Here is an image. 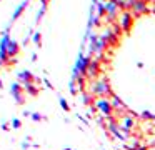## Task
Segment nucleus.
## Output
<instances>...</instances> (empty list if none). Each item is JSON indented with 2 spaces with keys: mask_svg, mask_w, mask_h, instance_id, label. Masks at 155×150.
I'll list each match as a JSON object with an SVG mask.
<instances>
[{
  "mask_svg": "<svg viewBox=\"0 0 155 150\" xmlns=\"http://www.w3.org/2000/svg\"><path fill=\"white\" fill-rule=\"evenodd\" d=\"M88 92L95 98H110L114 95V90H112V85L107 77H100V78L88 82Z\"/></svg>",
  "mask_w": 155,
  "mask_h": 150,
  "instance_id": "obj_1",
  "label": "nucleus"
},
{
  "mask_svg": "<svg viewBox=\"0 0 155 150\" xmlns=\"http://www.w3.org/2000/svg\"><path fill=\"white\" fill-rule=\"evenodd\" d=\"M94 107L97 108V112L102 113L104 118H108V117H114L115 115V110L110 103V98H95Z\"/></svg>",
  "mask_w": 155,
  "mask_h": 150,
  "instance_id": "obj_2",
  "label": "nucleus"
},
{
  "mask_svg": "<svg viewBox=\"0 0 155 150\" xmlns=\"http://www.w3.org/2000/svg\"><path fill=\"white\" fill-rule=\"evenodd\" d=\"M107 130L115 137V138L122 140V142H125V140L128 138V137L122 132L120 125H118V117H115V115L114 117H108V118H107Z\"/></svg>",
  "mask_w": 155,
  "mask_h": 150,
  "instance_id": "obj_3",
  "label": "nucleus"
},
{
  "mask_svg": "<svg viewBox=\"0 0 155 150\" xmlns=\"http://www.w3.org/2000/svg\"><path fill=\"white\" fill-rule=\"evenodd\" d=\"M118 125H120L122 132L125 135H130V132L135 128V118L132 113H124V115H118Z\"/></svg>",
  "mask_w": 155,
  "mask_h": 150,
  "instance_id": "obj_4",
  "label": "nucleus"
},
{
  "mask_svg": "<svg viewBox=\"0 0 155 150\" xmlns=\"http://www.w3.org/2000/svg\"><path fill=\"white\" fill-rule=\"evenodd\" d=\"M100 72H102L100 60H97V58H90V63H88L87 73H85V78H87L88 82H92V80L98 78V75H100Z\"/></svg>",
  "mask_w": 155,
  "mask_h": 150,
  "instance_id": "obj_5",
  "label": "nucleus"
},
{
  "mask_svg": "<svg viewBox=\"0 0 155 150\" xmlns=\"http://www.w3.org/2000/svg\"><path fill=\"white\" fill-rule=\"evenodd\" d=\"M118 23H120L122 30H124L125 33H128L130 28L134 27V13H132L130 10H124V12L120 13V17H118Z\"/></svg>",
  "mask_w": 155,
  "mask_h": 150,
  "instance_id": "obj_6",
  "label": "nucleus"
},
{
  "mask_svg": "<svg viewBox=\"0 0 155 150\" xmlns=\"http://www.w3.org/2000/svg\"><path fill=\"white\" fill-rule=\"evenodd\" d=\"M2 48L7 50V55L10 57V58H14V57L18 55V52H20V45H18L15 40H10L7 35L2 38Z\"/></svg>",
  "mask_w": 155,
  "mask_h": 150,
  "instance_id": "obj_7",
  "label": "nucleus"
},
{
  "mask_svg": "<svg viewBox=\"0 0 155 150\" xmlns=\"http://www.w3.org/2000/svg\"><path fill=\"white\" fill-rule=\"evenodd\" d=\"M10 92H12V95H14L15 103H17V105H24V103H25V95H27V93H25V90H24V85H22V83H18V82L12 83Z\"/></svg>",
  "mask_w": 155,
  "mask_h": 150,
  "instance_id": "obj_8",
  "label": "nucleus"
},
{
  "mask_svg": "<svg viewBox=\"0 0 155 150\" xmlns=\"http://www.w3.org/2000/svg\"><path fill=\"white\" fill-rule=\"evenodd\" d=\"M147 3L148 2H145V0H134L130 12L134 13L135 17H140V15H143V13H148V12H150V8H148Z\"/></svg>",
  "mask_w": 155,
  "mask_h": 150,
  "instance_id": "obj_9",
  "label": "nucleus"
},
{
  "mask_svg": "<svg viewBox=\"0 0 155 150\" xmlns=\"http://www.w3.org/2000/svg\"><path fill=\"white\" fill-rule=\"evenodd\" d=\"M105 12H107V18L112 22L115 17H120V7L117 5V2H105Z\"/></svg>",
  "mask_w": 155,
  "mask_h": 150,
  "instance_id": "obj_10",
  "label": "nucleus"
},
{
  "mask_svg": "<svg viewBox=\"0 0 155 150\" xmlns=\"http://www.w3.org/2000/svg\"><path fill=\"white\" fill-rule=\"evenodd\" d=\"M110 103H112V107H114L115 113H122V115H124V113H128V110H127V107H125V103L122 102L120 97L115 95V93L110 97Z\"/></svg>",
  "mask_w": 155,
  "mask_h": 150,
  "instance_id": "obj_11",
  "label": "nucleus"
},
{
  "mask_svg": "<svg viewBox=\"0 0 155 150\" xmlns=\"http://www.w3.org/2000/svg\"><path fill=\"white\" fill-rule=\"evenodd\" d=\"M88 63H90V58H88V57L80 55V57H78V60H77V67H75L74 72H77V73H80V75L85 77L87 68H88Z\"/></svg>",
  "mask_w": 155,
  "mask_h": 150,
  "instance_id": "obj_12",
  "label": "nucleus"
},
{
  "mask_svg": "<svg viewBox=\"0 0 155 150\" xmlns=\"http://www.w3.org/2000/svg\"><path fill=\"white\" fill-rule=\"evenodd\" d=\"M37 82H38V78L34 77V73L28 72V70H24V72L18 73V83L27 85V83H37Z\"/></svg>",
  "mask_w": 155,
  "mask_h": 150,
  "instance_id": "obj_13",
  "label": "nucleus"
},
{
  "mask_svg": "<svg viewBox=\"0 0 155 150\" xmlns=\"http://www.w3.org/2000/svg\"><path fill=\"white\" fill-rule=\"evenodd\" d=\"M80 100H82V103H84V105H88V107H92L95 103V97L92 95L88 90H85V92L80 93Z\"/></svg>",
  "mask_w": 155,
  "mask_h": 150,
  "instance_id": "obj_14",
  "label": "nucleus"
},
{
  "mask_svg": "<svg viewBox=\"0 0 155 150\" xmlns=\"http://www.w3.org/2000/svg\"><path fill=\"white\" fill-rule=\"evenodd\" d=\"M24 90H25V93H28L30 97H37L38 93H40V88L37 87V83H27V85H24Z\"/></svg>",
  "mask_w": 155,
  "mask_h": 150,
  "instance_id": "obj_15",
  "label": "nucleus"
},
{
  "mask_svg": "<svg viewBox=\"0 0 155 150\" xmlns=\"http://www.w3.org/2000/svg\"><path fill=\"white\" fill-rule=\"evenodd\" d=\"M27 5H28V0H25V2H22L20 5H18V8L15 10V13H14V20H15V18H18V17L22 15V12L25 10V7H27Z\"/></svg>",
  "mask_w": 155,
  "mask_h": 150,
  "instance_id": "obj_16",
  "label": "nucleus"
},
{
  "mask_svg": "<svg viewBox=\"0 0 155 150\" xmlns=\"http://www.w3.org/2000/svg\"><path fill=\"white\" fill-rule=\"evenodd\" d=\"M58 102H60V107H62V110H65V112H68V110H70V105L67 103V100H65L64 97H60V98H58Z\"/></svg>",
  "mask_w": 155,
  "mask_h": 150,
  "instance_id": "obj_17",
  "label": "nucleus"
},
{
  "mask_svg": "<svg viewBox=\"0 0 155 150\" xmlns=\"http://www.w3.org/2000/svg\"><path fill=\"white\" fill-rule=\"evenodd\" d=\"M45 118H47V117H44L42 113H38V112L32 113V120H34V122H40V120H45Z\"/></svg>",
  "mask_w": 155,
  "mask_h": 150,
  "instance_id": "obj_18",
  "label": "nucleus"
},
{
  "mask_svg": "<svg viewBox=\"0 0 155 150\" xmlns=\"http://www.w3.org/2000/svg\"><path fill=\"white\" fill-rule=\"evenodd\" d=\"M12 127H14L15 130H18V128L22 127V122H20L18 118H14V120H12Z\"/></svg>",
  "mask_w": 155,
  "mask_h": 150,
  "instance_id": "obj_19",
  "label": "nucleus"
},
{
  "mask_svg": "<svg viewBox=\"0 0 155 150\" xmlns=\"http://www.w3.org/2000/svg\"><path fill=\"white\" fill-rule=\"evenodd\" d=\"M142 117H143V118H150V120H155V115H153V113H150V112H147V110H145V112H142Z\"/></svg>",
  "mask_w": 155,
  "mask_h": 150,
  "instance_id": "obj_20",
  "label": "nucleus"
},
{
  "mask_svg": "<svg viewBox=\"0 0 155 150\" xmlns=\"http://www.w3.org/2000/svg\"><path fill=\"white\" fill-rule=\"evenodd\" d=\"M40 38H42V35H40V33H35L34 40H35V43H37V45H40Z\"/></svg>",
  "mask_w": 155,
  "mask_h": 150,
  "instance_id": "obj_21",
  "label": "nucleus"
},
{
  "mask_svg": "<svg viewBox=\"0 0 155 150\" xmlns=\"http://www.w3.org/2000/svg\"><path fill=\"white\" fill-rule=\"evenodd\" d=\"M64 150H74V148H70V147H65V148Z\"/></svg>",
  "mask_w": 155,
  "mask_h": 150,
  "instance_id": "obj_22",
  "label": "nucleus"
},
{
  "mask_svg": "<svg viewBox=\"0 0 155 150\" xmlns=\"http://www.w3.org/2000/svg\"><path fill=\"white\" fill-rule=\"evenodd\" d=\"M42 2H44V5H47V2H48V0H42Z\"/></svg>",
  "mask_w": 155,
  "mask_h": 150,
  "instance_id": "obj_23",
  "label": "nucleus"
},
{
  "mask_svg": "<svg viewBox=\"0 0 155 150\" xmlns=\"http://www.w3.org/2000/svg\"><path fill=\"white\" fill-rule=\"evenodd\" d=\"M2 87H4V83H2V80H0V88H2Z\"/></svg>",
  "mask_w": 155,
  "mask_h": 150,
  "instance_id": "obj_24",
  "label": "nucleus"
},
{
  "mask_svg": "<svg viewBox=\"0 0 155 150\" xmlns=\"http://www.w3.org/2000/svg\"><path fill=\"white\" fill-rule=\"evenodd\" d=\"M145 2H150V0H145Z\"/></svg>",
  "mask_w": 155,
  "mask_h": 150,
  "instance_id": "obj_25",
  "label": "nucleus"
},
{
  "mask_svg": "<svg viewBox=\"0 0 155 150\" xmlns=\"http://www.w3.org/2000/svg\"><path fill=\"white\" fill-rule=\"evenodd\" d=\"M153 150H155V148H153Z\"/></svg>",
  "mask_w": 155,
  "mask_h": 150,
  "instance_id": "obj_26",
  "label": "nucleus"
}]
</instances>
